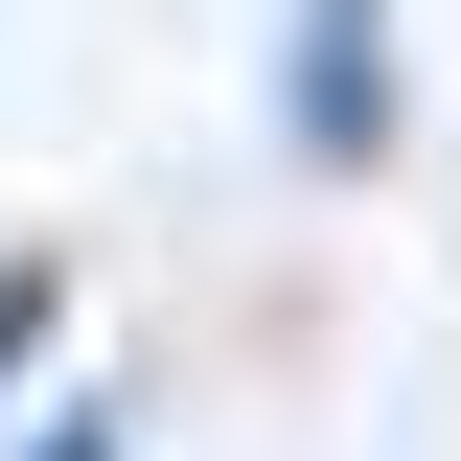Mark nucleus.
<instances>
[{"label":"nucleus","instance_id":"obj_3","mask_svg":"<svg viewBox=\"0 0 461 461\" xmlns=\"http://www.w3.org/2000/svg\"><path fill=\"white\" fill-rule=\"evenodd\" d=\"M23 461H115V415H47V438H23Z\"/></svg>","mask_w":461,"mask_h":461},{"label":"nucleus","instance_id":"obj_2","mask_svg":"<svg viewBox=\"0 0 461 461\" xmlns=\"http://www.w3.org/2000/svg\"><path fill=\"white\" fill-rule=\"evenodd\" d=\"M47 300H69L47 254H0V369H23V346H47Z\"/></svg>","mask_w":461,"mask_h":461},{"label":"nucleus","instance_id":"obj_1","mask_svg":"<svg viewBox=\"0 0 461 461\" xmlns=\"http://www.w3.org/2000/svg\"><path fill=\"white\" fill-rule=\"evenodd\" d=\"M300 162H369L393 139V0H300V115H277Z\"/></svg>","mask_w":461,"mask_h":461}]
</instances>
